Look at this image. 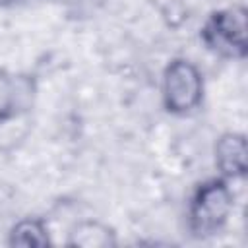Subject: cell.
I'll return each mask as SVG.
<instances>
[{
	"label": "cell",
	"mask_w": 248,
	"mask_h": 248,
	"mask_svg": "<svg viewBox=\"0 0 248 248\" xmlns=\"http://www.w3.org/2000/svg\"><path fill=\"white\" fill-rule=\"evenodd\" d=\"M234 207V194L223 176L200 182L188 203V229L196 238H209L223 231Z\"/></svg>",
	"instance_id": "obj_1"
},
{
	"label": "cell",
	"mask_w": 248,
	"mask_h": 248,
	"mask_svg": "<svg viewBox=\"0 0 248 248\" xmlns=\"http://www.w3.org/2000/svg\"><path fill=\"white\" fill-rule=\"evenodd\" d=\"M203 74L188 58H172L163 70L161 99L169 114L186 116L203 103Z\"/></svg>",
	"instance_id": "obj_2"
},
{
	"label": "cell",
	"mask_w": 248,
	"mask_h": 248,
	"mask_svg": "<svg viewBox=\"0 0 248 248\" xmlns=\"http://www.w3.org/2000/svg\"><path fill=\"white\" fill-rule=\"evenodd\" d=\"M203 45L223 56L244 60L248 54V12L244 6H231L209 14L202 27Z\"/></svg>",
	"instance_id": "obj_3"
},
{
	"label": "cell",
	"mask_w": 248,
	"mask_h": 248,
	"mask_svg": "<svg viewBox=\"0 0 248 248\" xmlns=\"http://www.w3.org/2000/svg\"><path fill=\"white\" fill-rule=\"evenodd\" d=\"M35 93L37 85L31 76L0 70V122L27 112L33 107Z\"/></svg>",
	"instance_id": "obj_4"
},
{
	"label": "cell",
	"mask_w": 248,
	"mask_h": 248,
	"mask_svg": "<svg viewBox=\"0 0 248 248\" xmlns=\"http://www.w3.org/2000/svg\"><path fill=\"white\" fill-rule=\"evenodd\" d=\"M215 167L219 176L227 180L244 178L248 172V143L246 136L240 132H225L217 138L213 145Z\"/></svg>",
	"instance_id": "obj_5"
},
{
	"label": "cell",
	"mask_w": 248,
	"mask_h": 248,
	"mask_svg": "<svg viewBox=\"0 0 248 248\" xmlns=\"http://www.w3.org/2000/svg\"><path fill=\"white\" fill-rule=\"evenodd\" d=\"M68 246L78 248H112L116 246V232L103 221H78L68 232Z\"/></svg>",
	"instance_id": "obj_6"
},
{
	"label": "cell",
	"mask_w": 248,
	"mask_h": 248,
	"mask_svg": "<svg viewBox=\"0 0 248 248\" xmlns=\"http://www.w3.org/2000/svg\"><path fill=\"white\" fill-rule=\"evenodd\" d=\"M8 246H21V248L50 246V234L46 223L39 217L19 219L8 232Z\"/></svg>",
	"instance_id": "obj_7"
},
{
	"label": "cell",
	"mask_w": 248,
	"mask_h": 248,
	"mask_svg": "<svg viewBox=\"0 0 248 248\" xmlns=\"http://www.w3.org/2000/svg\"><path fill=\"white\" fill-rule=\"evenodd\" d=\"M10 2H14V0H0V6H6V4H10Z\"/></svg>",
	"instance_id": "obj_8"
}]
</instances>
